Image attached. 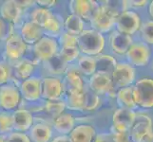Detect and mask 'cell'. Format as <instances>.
Returning a JSON list of instances; mask_svg holds the SVG:
<instances>
[{"instance_id": "6da1fadb", "label": "cell", "mask_w": 153, "mask_h": 142, "mask_svg": "<svg viewBox=\"0 0 153 142\" xmlns=\"http://www.w3.org/2000/svg\"><path fill=\"white\" fill-rule=\"evenodd\" d=\"M105 39L102 33L94 29H85L78 36V49L84 55L96 57L102 54Z\"/></svg>"}, {"instance_id": "7a4b0ae2", "label": "cell", "mask_w": 153, "mask_h": 142, "mask_svg": "<svg viewBox=\"0 0 153 142\" xmlns=\"http://www.w3.org/2000/svg\"><path fill=\"white\" fill-rule=\"evenodd\" d=\"M18 85L19 82L13 80L0 86V112L13 113L20 107L23 99Z\"/></svg>"}, {"instance_id": "3957f363", "label": "cell", "mask_w": 153, "mask_h": 142, "mask_svg": "<svg viewBox=\"0 0 153 142\" xmlns=\"http://www.w3.org/2000/svg\"><path fill=\"white\" fill-rule=\"evenodd\" d=\"M29 46L24 42L20 33L16 29L10 37L5 41L4 44V56L5 61L10 65L14 64L25 57L28 51Z\"/></svg>"}, {"instance_id": "277c9868", "label": "cell", "mask_w": 153, "mask_h": 142, "mask_svg": "<svg viewBox=\"0 0 153 142\" xmlns=\"http://www.w3.org/2000/svg\"><path fill=\"white\" fill-rule=\"evenodd\" d=\"M133 86V95L137 106L153 108V79L142 78L136 81Z\"/></svg>"}, {"instance_id": "5b68a950", "label": "cell", "mask_w": 153, "mask_h": 142, "mask_svg": "<svg viewBox=\"0 0 153 142\" xmlns=\"http://www.w3.org/2000/svg\"><path fill=\"white\" fill-rule=\"evenodd\" d=\"M31 49L36 63H46L59 53L60 46L57 39L44 35Z\"/></svg>"}, {"instance_id": "8992f818", "label": "cell", "mask_w": 153, "mask_h": 142, "mask_svg": "<svg viewBox=\"0 0 153 142\" xmlns=\"http://www.w3.org/2000/svg\"><path fill=\"white\" fill-rule=\"evenodd\" d=\"M42 79L39 76H31L19 82V90L23 102L33 103L42 99Z\"/></svg>"}, {"instance_id": "52a82bcc", "label": "cell", "mask_w": 153, "mask_h": 142, "mask_svg": "<svg viewBox=\"0 0 153 142\" xmlns=\"http://www.w3.org/2000/svg\"><path fill=\"white\" fill-rule=\"evenodd\" d=\"M101 4L94 0H72L68 3L71 14L80 17L84 21H91L99 12Z\"/></svg>"}, {"instance_id": "ba28073f", "label": "cell", "mask_w": 153, "mask_h": 142, "mask_svg": "<svg viewBox=\"0 0 153 142\" xmlns=\"http://www.w3.org/2000/svg\"><path fill=\"white\" fill-rule=\"evenodd\" d=\"M136 69L129 63H118L115 70L113 71L111 79L112 83L118 89L132 86L135 82Z\"/></svg>"}, {"instance_id": "9c48e42d", "label": "cell", "mask_w": 153, "mask_h": 142, "mask_svg": "<svg viewBox=\"0 0 153 142\" xmlns=\"http://www.w3.org/2000/svg\"><path fill=\"white\" fill-rule=\"evenodd\" d=\"M142 26L141 17L136 12L128 10L116 18L115 27L120 32L132 36L140 30Z\"/></svg>"}, {"instance_id": "30bf717a", "label": "cell", "mask_w": 153, "mask_h": 142, "mask_svg": "<svg viewBox=\"0 0 153 142\" xmlns=\"http://www.w3.org/2000/svg\"><path fill=\"white\" fill-rule=\"evenodd\" d=\"M65 93L63 81L56 76H46L42 79V99L44 101H59Z\"/></svg>"}, {"instance_id": "8fae6325", "label": "cell", "mask_w": 153, "mask_h": 142, "mask_svg": "<svg viewBox=\"0 0 153 142\" xmlns=\"http://www.w3.org/2000/svg\"><path fill=\"white\" fill-rule=\"evenodd\" d=\"M151 51L149 45L144 42H134L126 54L128 63L133 66L143 67L149 64Z\"/></svg>"}, {"instance_id": "7c38bea8", "label": "cell", "mask_w": 153, "mask_h": 142, "mask_svg": "<svg viewBox=\"0 0 153 142\" xmlns=\"http://www.w3.org/2000/svg\"><path fill=\"white\" fill-rule=\"evenodd\" d=\"M137 113L134 110L119 108L113 113L112 126L110 128V133L118 132H129L131 126L134 123Z\"/></svg>"}, {"instance_id": "4fadbf2b", "label": "cell", "mask_w": 153, "mask_h": 142, "mask_svg": "<svg viewBox=\"0 0 153 142\" xmlns=\"http://www.w3.org/2000/svg\"><path fill=\"white\" fill-rule=\"evenodd\" d=\"M153 132L152 120L146 114H137L134 123L129 130V135L132 142H141L146 136Z\"/></svg>"}, {"instance_id": "5bb4252c", "label": "cell", "mask_w": 153, "mask_h": 142, "mask_svg": "<svg viewBox=\"0 0 153 142\" xmlns=\"http://www.w3.org/2000/svg\"><path fill=\"white\" fill-rule=\"evenodd\" d=\"M24 13L25 10L20 6L18 1L14 0L4 1L0 6V16L14 27L18 25L20 27L23 24L21 19L23 17Z\"/></svg>"}, {"instance_id": "9a60e30c", "label": "cell", "mask_w": 153, "mask_h": 142, "mask_svg": "<svg viewBox=\"0 0 153 142\" xmlns=\"http://www.w3.org/2000/svg\"><path fill=\"white\" fill-rule=\"evenodd\" d=\"M89 23H91L92 29L103 34L109 32L115 27L116 17L113 14L110 13L103 5H101L99 12L95 15V17Z\"/></svg>"}, {"instance_id": "2e32d148", "label": "cell", "mask_w": 153, "mask_h": 142, "mask_svg": "<svg viewBox=\"0 0 153 142\" xmlns=\"http://www.w3.org/2000/svg\"><path fill=\"white\" fill-rule=\"evenodd\" d=\"M13 131L20 133H29L34 125V116L24 107H19L12 113Z\"/></svg>"}, {"instance_id": "e0dca14e", "label": "cell", "mask_w": 153, "mask_h": 142, "mask_svg": "<svg viewBox=\"0 0 153 142\" xmlns=\"http://www.w3.org/2000/svg\"><path fill=\"white\" fill-rule=\"evenodd\" d=\"M18 32L29 46H34L44 36V31L40 26L27 20L18 28Z\"/></svg>"}, {"instance_id": "ac0fdd59", "label": "cell", "mask_w": 153, "mask_h": 142, "mask_svg": "<svg viewBox=\"0 0 153 142\" xmlns=\"http://www.w3.org/2000/svg\"><path fill=\"white\" fill-rule=\"evenodd\" d=\"M134 43L132 36L125 34L118 31L113 30L109 37V44L114 53L118 55H126L129 47Z\"/></svg>"}, {"instance_id": "d6986e66", "label": "cell", "mask_w": 153, "mask_h": 142, "mask_svg": "<svg viewBox=\"0 0 153 142\" xmlns=\"http://www.w3.org/2000/svg\"><path fill=\"white\" fill-rule=\"evenodd\" d=\"M12 67L13 80L17 81L18 82L27 80L34 75L35 65L33 60L27 57H24L23 59L13 64Z\"/></svg>"}, {"instance_id": "ffe728a7", "label": "cell", "mask_w": 153, "mask_h": 142, "mask_svg": "<svg viewBox=\"0 0 153 142\" xmlns=\"http://www.w3.org/2000/svg\"><path fill=\"white\" fill-rule=\"evenodd\" d=\"M63 85L66 94L70 93H79L85 91V83H84L83 78L80 73L76 70L70 69L65 73L64 79H63Z\"/></svg>"}, {"instance_id": "44dd1931", "label": "cell", "mask_w": 153, "mask_h": 142, "mask_svg": "<svg viewBox=\"0 0 153 142\" xmlns=\"http://www.w3.org/2000/svg\"><path fill=\"white\" fill-rule=\"evenodd\" d=\"M28 135L31 142H51L53 136V129L47 122H34Z\"/></svg>"}, {"instance_id": "7402d4cb", "label": "cell", "mask_w": 153, "mask_h": 142, "mask_svg": "<svg viewBox=\"0 0 153 142\" xmlns=\"http://www.w3.org/2000/svg\"><path fill=\"white\" fill-rule=\"evenodd\" d=\"M89 89L98 95H105L112 85L111 75L104 72H96L89 78Z\"/></svg>"}, {"instance_id": "603a6c76", "label": "cell", "mask_w": 153, "mask_h": 142, "mask_svg": "<svg viewBox=\"0 0 153 142\" xmlns=\"http://www.w3.org/2000/svg\"><path fill=\"white\" fill-rule=\"evenodd\" d=\"M52 128L60 135H68L76 127V120L70 113H63L52 119Z\"/></svg>"}, {"instance_id": "cb8c5ba5", "label": "cell", "mask_w": 153, "mask_h": 142, "mask_svg": "<svg viewBox=\"0 0 153 142\" xmlns=\"http://www.w3.org/2000/svg\"><path fill=\"white\" fill-rule=\"evenodd\" d=\"M68 136L72 142H93L96 136V131L91 125L80 124L76 125Z\"/></svg>"}, {"instance_id": "d4e9b609", "label": "cell", "mask_w": 153, "mask_h": 142, "mask_svg": "<svg viewBox=\"0 0 153 142\" xmlns=\"http://www.w3.org/2000/svg\"><path fill=\"white\" fill-rule=\"evenodd\" d=\"M44 35L57 39L64 32V21L56 13H52L51 17L43 27Z\"/></svg>"}, {"instance_id": "484cf974", "label": "cell", "mask_w": 153, "mask_h": 142, "mask_svg": "<svg viewBox=\"0 0 153 142\" xmlns=\"http://www.w3.org/2000/svg\"><path fill=\"white\" fill-rule=\"evenodd\" d=\"M116 101L120 106V108H126L133 110L137 107L135 102L134 95H133V86H128L125 88H121L118 90Z\"/></svg>"}, {"instance_id": "4316f807", "label": "cell", "mask_w": 153, "mask_h": 142, "mask_svg": "<svg viewBox=\"0 0 153 142\" xmlns=\"http://www.w3.org/2000/svg\"><path fill=\"white\" fill-rule=\"evenodd\" d=\"M96 61V72H104L112 75L118 63L112 55L109 54H100L95 57Z\"/></svg>"}, {"instance_id": "83f0119b", "label": "cell", "mask_w": 153, "mask_h": 142, "mask_svg": "<svg viewBox=\"0 0 153 142\" xmlns=\"http://www.w3.org/2000/svg\"><path fill=\"white\" fill-rule=\"evenodd\" d=\"M85 30V21L74 14H70L64 20V31L79 36Z\"/></svg>"}, {"instance_id": "f1b7e54d", "label": "cell", "mask_w": 153, "mask_h": 142, "mask_svg": "<svg viewBox=\"0 0 153 142\" xmlns=\"http://www.w3.org/2000/svg\"><path fill=\"white\" fill-rule=\"evenodd\" d=\"M67 109L76 112L85 111V91L79 93L66 94Z\"/></svg>"}, {"instance_id": "f546056e", "label": "cell", "mask_w": 153, "mask_h": 142, "mask_svg": "<svg viewBox=\"0 0 153 142\" xmlns=\"http://www.w3.org/2000/svg\"><path fill=\"white\" fill-rule=\"evenodd\" d=\"M53 13H51L50 10L44 9L41 7H34L29 12V20L40 26L43 29L47 22L50 20Z\"/></svg>"}, {"instance_id": "4dcf8cb0", "label": "cell", "mask_w": 153, "mask_h": 142, "mask_svg": "<svg viewBox=\"0 0 153 142\" xmlns=\"http://www.w3.org/2000/svg\"><path fill=\"white\" fill-rule=\"evenodd\" d=\"M77 66L82 74L91 77L96 73V61L95 57L88 55H80L77 60Z\"/></svg>"}, {"instance_id": "1f68e13d", "label": "cell", "mask_w": 153, "mask_h": 142, "mask_svg": "<svg viewBox=\"0 0 153 142\" xmlns=\"http://www.w3.org/2000/svg\"><path fill=\"white\" fill-rule=\"evenodd\" d=\"M43 105V111L48 116H50L52 119L59 117L63 113H65V109L67 108L66 102L63 99H59V101H45Z\"/></svg>"}, {"instance_id": "d6a6232c", "label": "cell", "mask_w": 153, "mask_h": 142, "mask_svg": "<svg viewBox=\"0 0 153 142\" xmlns=\"http://www.w3.org/2000/svg\"><path fill=\"white\" fill-rule=\"evenodd\" d=\"M46 64L47 69L50 71L51 74H52V76L65 74L68 70V64L62 59L59 53L48 62H46Z\"/></svg>"}, {"instance_id": "836d02e7", "label": "cell", "mask_w": 153, "mask_h": 142, "mask_svg": "<svg viewBox=\"0 0 153 142\" xmlns=\"http://www.w3.org/2000/svg\"><path fill=\"white\" fill-rule=\"evenodd\" d=\"M101 5L107 9L108 12L117 18L119 15L128 10V1L126 0H117V1H102Z\"/></svg>"}, {"instance_id": "e575fe53", "label": "cell", "mask_w": 153, "mask_h": 142, "mask_svg": "<svg viewBox=\"0 0 153 142\" xmlns=\"http://www.w3.org/2000/svg\"><path fill=\"white\" fill-rule=\"evenodd\" d=\"M13 131L12 113L0 112V135L6 136Z\"/></svg>"}, {"instance_id": "d590c367", "label": "cell", "mask_w": 153, "mask_h": 142, "mask_svg": "<svg viewBox=\"0 0 153 142\" xmlns=\"http://www.w3.org/2000/svg\"><path fill=\"white\" fill-rule=\"evenodd\" d=\"M101 104L99 95L91 89L85 90V111H95Z\"/></svg>"}, {"instance_id": "8d00e7d4", "label": "cell", "mask_w": 153, "mask_h": 142, "mask_svg": "<svg viewBox=\"0 0 153 142\" xmlns=\"http://www.w3.org/2000/svg\"><path fill=\"white\" fill-rule=\"evenodd\" d=\"M13 80L12 65L7 61H0V86L5 85Z\"/></svg>"}, {"instance_id": "74e56055", "label": "cell", "mask_w": 153, "mask_h": 142, "mask_svg": "<svg viewBox=\"0 0 153 142\" xmlns=\"http://www.w3.org/2000/svg\"><path fill=\"white\" fill-rule=\"evenodd\" d=\"M59 55L68 65L70 63H72L73 61L78 60V58L81 55V52H80V49H78V46L60 47Z\"/></svg>"}, {"instance_id": "f35d334b", "label": "cell", "mask_w": 153, "mask_h": 142, "mask_svg": "<svg viewBox=\"0 0 153 142\" xmlns=\"http://www.w3.org/2000/svg\"><path fill=\"white\" fill-rule=\"evenodd\" d=\"M141 37L146 45H153V20L142 24L140 29Z\"/></svg>"}, {"instance_id": "ab89813d", "label": "cell", "mask_w": 153, "mask_h": 142, "mask_svg": "<svg viewBox=\"0 0 153 142\" xmlns=\"http://www.w3.org/2000/svg\"><path fill=\"white\" fill-rule=\"evenodd\" d=\"M57 42L60 47L78 46V36L72 35L71 33L64 31V32L57 38Z\"/></svg>"}, {"instance_id": "60d3db41", "label": "cell", "mask_w": 153, "mask_h": 142, "mask_svg": "<svg viewBox=\"0 0 153 142\" xmlns=\"http://www.w3.org/2000/svg\"><path fill=\"white\" fill-rule=\"evenodd\" d=\"M14 31V26L8 23L0 16V41L5 42Z\"/></svg>"}, {"instance_id": "b9f144b4", "label": "cell", "mask_w": 153, "mask_h": 142, "mask_svg": "<svg viewBox=\"0 0 153 142\" xmlns=\"http://www.w3.org/2000/svg\"><path fill=\"white\" fill-rule=\"evenodd\" d=\"M7 142H31L28 133H20L13 131L6 135Z\"/></svg>"}, {"instance_id": "7bdbcfd3", "label": "cell", "mask_w": 153, "mask_h": 142, "mask_svg": "<svg viewBox=\"0 0 153 142\" xmlns=\"http://www.w3.org/2000/svg\"><path fill=\"white\" fill-rule=\"evenodd\" d=\"M110 134L112 135L113 142H132L129 132H118Z\"/></svg>"}, {"instance_id": "ee69618b", "label": "cell", "mask_w": 153, "mask_h": 142, "mask_svg": "<svg viewBox=\"0 0 153 142\" xmlns=\"http://www.w3.org/2000/svg\"><path fill=\"white\" fill-rule=\"evenodd\" d=\"M35 4L38 7L50 10L56 6L57 1H55V0H48V1H46V0H37V1H35Z\"/></svg>"}, {"instance_id": "f6af8a7d", "label": "cell", "mask_w": 153, "mask_h": 142, "mask_svg": "<svg viewBox=\"0 0 153 142\" xmlns=\"http://www.w3.org/2000/svg\"><path fill=\"white\" fill-rule=\"evenodd\" d=\"M93 142H113L112 135L110 133H101L95 136V139Z\"/></svg>"}, {"instance_id": "bcb514c9", "label": "cell", "mask_w": 153, "mask_h": 142, "mask_svg": "<svg viewBox=\"0 0 153 142\" xmlns=\"http://www.w3.org/2000/svg\"><path fill=\"white\" fill-rule=\"evenodd\" d=\"M146 0H141V1H137V0H130L128 1V5L129 7L134 8V9H140V8H144L147 5Z\"/></svg>"}, {"instance_id": "7dc6e473", "label": "cell", "mask_w": 153, "mask_h": 142, "mask_svg": "<svg viewBox=\"0 0 153 142\" xmlns=\"http://www.w3.org/2000/svg\"><path fill=\"white\" fill-rule=\"evenodd\" d=\"M51 142H72L68 135H57Z\"/></svg>"}, {"instance_id": "c3c4849f", "label": "cell", "mask_w": 153, "mask_h": 142, "mask_svg": "<svg viewBox=\"0 0 153 142\" xmlns=\"http://www.w3.org/2000/svg\"><path fill=\"white\" fill-rule=\"evenodd\" d=\"M141 142H153V132H151L150 134L147 135Z\"/></svg>"}, {"instance_id": "681fc988", "label": "cell", "mask_w": 153, "mask_h": 142, "mask_svg": "<svg viewBox=\"0 0 153 142\" xmlns=\"http://www.w3.org/2000/svg\"><path fill=\"white\" fill-rule=\"evenodd\" d=\"M149 13L150 15V17L153 19V1H151L149 5Z\"/></svg>"}, {"instance_id": "f907efd6", "label": "cell", "mask_w": 153, "mask_h": 142, "mask_svg": "<svg viewBox=\"0 0 153 142\" xmlns=\"http://www.w3.org/2000/svg\"><path fill=\"white\" fill-rule=\"evenodd\" d=\"M0 142H7V140H6V136L0 135Z\"/></svg>"}]
</instances>
